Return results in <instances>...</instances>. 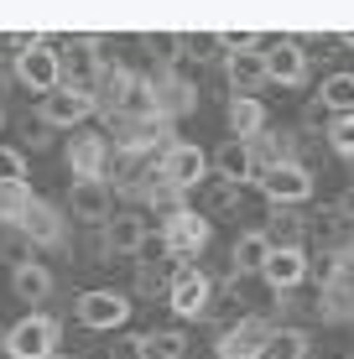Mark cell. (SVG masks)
I'll list each match as a JSON object with an SVG mask.
<instances>
[{"mask_svg": "<svg viewBox=\"0 0 354 359\" xmlns=\"http://www.w3.org/2000/svg\"><path fill=\"white\" fill-rule=\"evenodd\" d=\"M162 182L167 188H177V193H188V188H198L203 177H209V156L198 151L193 141H177V146H167V156H162Z\"/></svg>", "mask_w": 354, "mask_h": 359, "instance_id": "6da1fadb", "label": "cell"}, {"mask_svg": "<svg viewBox=\"0 0 354 359\" xmlns=\"http://www.w3.org/2000/svg\"><path fill=\"white\" fill-rule=\"evenodd\" d=\"M94 109H100V99L89 89H73V83H57V89L42 94V120L47 126H83Z\"/></svg>", "mask_w": 354, "mask_h": 359, "instance_id": "7a4b0ae2", "label": "cell"}, {"mask_svg": "<svg viewBox=\"0 0 354 359\" xmlns=\"http://www.w3.org/2000/svg\"><path fill=\"white\" fill-rule=\"evenodd\" d=\"M16 79L27 83V89L47 94V89L63 83V57H57L47 42H32V47H21V57H16Z\"/></svg>", "mask_w": 354, "mask_h": 359, "instance_id": "3957f363", "label": "cell"}, {"mask_svg": "<svg viewBox=\"0 0 354 359\" xmlns=\"http://www.w3.org/2000/svg\"><path fill=\"white\" fill-rule=\"evenodd\" d=\"M130 318V297L125 292H83L79 297V323L83 328H94V333H109V328H120Z\"/></svg>", "mask_w": 354, "mask_h": 359, "instance_id": "277c9868", "label": "cell"}, {"mask_svg": "<svg viewBox=\"0 0 354 359\" xmlns=\"http://www.w3.org/2000/svg\"><path fill=\"white\" fill-rule=\"evenodd\" d=\"M53 344H57V323L53 318H21V323L6 333L11 359H47Z\"/></svg>", "mask_w": 354, "mask_h": 359, "instance_id": "5b68a950", "label": "cell"}, {"mask_svg": "<svg viewBox=\"0 0 354 359\" xmlns=\"http://www.w3.org/2000/svg\"><path fill=\"white\" fill-rule=\"evenodd\" d=\"M261 188H266L271 203H302V198L313 193V177L297 162H271V167L261 172Z\"/></svg>", "mask_w": 354, "mask_h": 359, "instance_id": "8992f818", "label": "cell"}, {"mask_svg": "<svg viewBox=\"0 0 354 359\" xmlns=\"http://www.w3.org/2000/svg\"><path fill=\"white\" fill-rule=\"evenodd\" d=\"M162 240H167V250H172V255H198L203 245H209V219H203V214H188V208H177V214L167 219Z\"/></svg>", "mask_w": 354, "mask_h": 359, "instance_id": "52a82bcc", "label": "cell"}, {"mask_svg": "<svg viewBox=\"0 0 354 359\" xmlns=\"http://www.w3.org/2000/svg\"><path fill=\"white\" fill-rule=\"evenodd\" d=\"M209 297H214V287L203 271H193V266L177 271V281H172V313L177 318H203L209 313Z\"/></svg>", "mask_w": 354, "mask_h": 359, "instance_id": "ba28073f", "label": "cell"}, {"mask_svg": "<svg viewBox=\"0 0 354 359\" xmlns=\"http://www.w3.org/2000/svg\"><path fill=\"white\" fill-rule=\"evenodd\" d=\"M261 276L271 281L276 292H292V287H297L302 276H308V255H302L297 245H271V255H266Z\"/></svg>", "mask_w": 354, "mask_h": 359, "instance_id": "9c48e42d", "label": "cell"}, {"mask_svg": "<svg viewBox=\"0 0 354 359\" xmlns=\"http://www.w3.org/2000/svg\"><path fill=\"white\" fill-rule=\"evenodd\" d=\"M104 162H109V141H104V135L83 130V135H73V141H68L73 177H104Z\"/></svg>", "mask_w": 354, "mask_h": 359, "instance_id": "30bf717a", "label": "cell"}, {"mask_svg": "<svg viewBox=\"0 0 354 359\" xmlns=\"http://www.w3.org/2000/svg\"><path fill=\"white\" fill-rule=\"evenodd\" d=\"M266 328L261 318H245L240 328H229L224 339H219V359H261V349H266Z\"/></svg>", "mask_w": 354, "mask_h": 359, "instance_id": "8fae6325", "label": "cell"}, {"mask_svg": "<svg viewBox=\"0 0 354 359\" xmlns=\"http://www.w3.org/2000/svg\"><path fill=\"white\" fill-rule=\"evenodd\" d=\"M266 79H271V83H302V79H308V57H302V47L297 42L266 47Z\"/></svg>", "mask_w": 354, "mask_h": 359, "instance_id": "7c38bea8", "label": "cell"}, {"mask_svg": "<svg viewBox=\"0 0 354 359\" xmlns=\"http://www.w3.org/2000/svg\"><path fill=\"white\" fill-rule=\"evenodd\" d=\"M16 229H27L36 245H57V240H63V219H57V208H53V203H42V198H32V203L21 208Z\"/></svg>", "mask_w": 354, "mask_h": 359, "instance_id": "4fadbf2b", "label": "cell"}, {"mask_svg": "<svg viewBox=\"0 0 354 359\" xmlns=\"http://www.w3.org/2000/svg\"><path fill=\"white\" fill-rule=\"evenodd\" d=\"M73 214L89 219V224H100L109 214V193H104V177H79L73 182Z\"/></svg>", "mask_w": 354, "mask_h": 359, "instance_id": "5bb4252c", "label": "cell"}, {"mask_svg": "<svg viewBox=\"0 0 354 359\" xmlns=\"http://www.w3.org/2000/svg\"><path fill=\"white\" fill-rule=\"evenodd\" d=\"M261 126H266L261 99H250V94H235V99H229V130H235V141H250V135H261Z\"/></svg>", "mask_w": 354, "mask_h": 359, "instance_id": "9a60e30c", "label": "cell"}, {"mask_svg": "<svg viewBox=\"0 0 354 359\" xmlns=\"http://www.w3.org/2000/svg\"><path fill=\"white\" fill-rule=\"evenodd\" d=\"M11 292H16L21 302H42V297L53 292V276H47V266H36V261H21L16 271H11Z\"/></svg>", "mask_w": 354, "mask_h": 359, "instance_id": "2e32d148", "label": "cell"}, {"mask_svg": "<svg viewBox=\"0 0 354 359\" xmlns=\"http://www.w3.org/2000/svg\"><path fill=\"white\" fill-rule=\"evenodd\" d=\"M229 83H235L240 94H250L255 83H266V53H255V47H240V53L229 57Z\"/></svg>", "mask_w": 354, "mask_h": 359, "instance_id": "e0dca14e", "label": "cell"}, {"mask_svg": "<svg viewBox=\"0 0 354 359\" xmlns=\"http://www.w3.org/2000/svg\"><path fill=\"white\" fill-rule=\"evenodd\" d=\"M219 172H224V182H250L255 177V151H250V141H229L224 151H219Z\"/></svg>", "mask_w": 354, "mask_h": 359, "instance_id": "ac0fdd59", "label": "cell"}, {"mask_svg": "<svg viewBox=\"0 0 354 359\" xmlns=\"http://www.w3.org/2000/svg\"><path fill=\"white\" fill-rule=\"evenodd\" d=\"M261 359H308V333L302 328H271Z\"/></svg>", "mask_w": 354, "mask_h": 359, "instance_id": "d6986e66", "label": "cell"}, {"mask_svg": "<svg viewBox=\"0 0 354 359\" xmlns=\"http://www.w3.org/2000/svg\"><path fill=\"white\" fill-rule=\"evenodd\" d=\"M141 359H182V349H188V339H182L177 328H156L146 333V339H136Z\"/></svg>", "mask_w": 354, "mask_h": 359, "instance_id": "ffe728a7", "label": "cell"}, {"mask_svg": "<svg viewBox=\"0 0 354 359\" xmlns=\"http://www.w3.org/2000/svg\"><path fill=\"white\" fill-rule=\"evenodd\" d=\"M141 240H146V224H141L136 214H120L115 224H109V250L136 255V250H141Z\"/></svg>", "mask_w": 354, "mask_h": 359, "instance_id": "44dd1931", "label": "cell"}, {"mask_svg": "<svg viewBox=\"0 0 354 359\" xmlns=\"http://www.w3.org/2000/svg\"><path fill=\"white\" fill-rule=\"evenodd\" d=\"M266 255H271V240H266V234H240V245H235V271H261Z\"/></svg>", "mask_w": 354, "mask_h": 359, "instance_id": "7402d4cb", "label": "cell"}, {"mask_svg": "<svg viewBox=\"0 0 354 359\" xmlns=\"http://www.w3.org/2000/svg\"><path fill=\"white\" fill-rule=\"evenodd\" d=\"M323 104L334 109V115H349L354 109V73H334V79L323 83Z\"/></svg>", "mask_w": 354, "mask_h": 359, "instance_id": "603a6c76", "label": "cell"}, {"mask_svg": "<svg viewBox=\"0 0 354 359\" xmlns=\"http://www.w3.org/2000/svg\"><path fill=\"white\" fill-rule=\"evenodd\" d=\"M27 203H32V188H27V182H0V224H16Z\"/></svg>", "mask_w": 354, "mask_h": 359, "instance_id": "cb8c5ba5", "label": "cell"}, {"mask_svg": "<svg viewBox=\"0 0 354 359\" xmlns=\"http://www.w3.org/2000/svg\"><path fill=\"white\" fill-rule=\"evenodd\" d=\"M0 182H27V156L16 146H0Z\"/></svg>", "mask_w": 354, "mask_h": 359, "instance_id": "d4e9b609", "label": "cell"}, {"mask_svg": "<svg viewBox=\"0 0 354 359\" xmlns=\"http://www.w3.org/2000/svg\"><path fill=\"white\" fill-rule=\"evenodd\" d=\"M328 141H334V151H339V156H354V109H349V115H339V120H334Z\"/></svg>", "mask_w": 354, "mask_h": 359, "instance_id": "484cf974", "label": "cell"}, {"mask_svg": "<svg viewBox=\"0 0 354 359\" xmlns=\"http://www.w3.org/2000/svg\"><path fill=\"white\" fill-rule=\"evenodd\" d=\"M344 208H349V214H354V193H349V198H344Z\"/></svg>", "mask_w": 354, "mask_h": 359, "instance_id": "4316f807", "label": "cell"}, {"mask_svg": "<svg viewBox=\"0 0 354 359\" xmlns=\"http://www.w3.org/2000/svg\"><path fill=\"white\" fill-rule=\"evenodd\" d=\"M47 359H63V354H47Z\"/></svg>", "mask_w": 354, "mask_h": 359, "instance_id": "83f0119b", "label": "cell"}]
</instances>
